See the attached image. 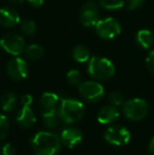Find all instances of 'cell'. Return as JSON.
Wrapping results in <instances>:
<instances>
[{
    "mask_svg": "<svg viewBox=\"0 0 154 155\" xmlns=\"http://www.w3.org/2000/svg\"><path fill=\"white\" fill-rule=\"evenodd\" d=\"M154 37L153 34L149 30H140L136 34V42L143 48V49H150L153 45Z\"/></svg>",
    "mask_w": 154,
    "mask_h": 155,
    "instance_id": "obj_17",
    "label": "cell"
},
{
    "mask_svg": "<svg viewBox=\"0 0 154 155\" xmlns=\"http://www.w3.org/2000/svg\"><path fill=\"white\" fill-rule=\"evenodd\" d=\"M99 4L106 10H118L125 4V0H98Z\"/></svg>",
    "mask_w": 154,
    "mask_h": 155,
    "instance_id": "obj_21",
    "label": "cell"
},
{
    "mask_svg": "<svg viewBox=\"0 0 154 155\" xmlns=\"http://www.w3.org/2000/svg\"><path fill=\"white\" fill-rule=\"evenodd\" d=\"M88 72L96 80H108L113 77L115 67L108 58L94 56L89 60Z\"/></svg>",
    "mask_w": 154,
    "mask_h": 155,
    "instance_id": "obj_3",
    "label": "cell"
},
{
    "mask_svg": "<svg viewBox=\"0 0 154 155\" xmlns=\"http://www.w3.org/2000/svg\"><path fill=\"white\" fill-rule=\"evenodd\" d=\"M109 99H110V101H111V104L115 107L123 106V104H125L123 96L118 92H112L111 94H110Z\"/></svg>",
    "mask_w": 154,
    "mask_h": 155,
    "instance_id": "obj_25",
    "label": "cell"
},
{
    "mask_svg": "<svg viewBox=\"0 0 154 155\" xmlns=\"http://www.w3.org/2000/svg\"><path fill=\"white\" fill-rule=\"evenodd\" d=\"M44 55V49L39 45H31L25 49V56L31 60H38Z\"/></svg>",
    "mask_w": 154,
    "mask_h": 155,
    "instance_id": "obj_19",
    "label": "cell"
},
{
    "mask_svg": "<svg viewBox=\"0 0 154 155\" xmlns=\"http://www.w3.org/2000/svg\"><path fill=\"white\" fill-rule=\"evenodd\" d=\"M130 138H131V134L129 130L121 126L109 127L105 132V140L110 145L117 146V147L127 145L130 141Z\"/></svg>",
    "mask_w": 154,
    "mask_h": 155,
    "instance_id": "obj_7",
    "label": "cell"
},
{
    "mask_svg": "<svg viewBox=\"0 0 154 155\" xmlns=\"http://www.w3.org/2000/svg\"><path fill=\"white\" fill-rule=\"evenodd\" d=\"M98 5L94 1H87L80 11V21L84 27H92L98 21Z\"/></svg>",
    "mask_w": 154,
    "mask_h": 155,
    "instance_id": "obj_10",
    "label": "cell"
},
{
    "mask_svg": "<svg viewBox=\"0 0 154 155\" xmlns=\"http://www.w3.org/2000/svg\"><path fill=\"white\" fill-rule=\"evenodd\" d=\"M10 1L12 2V3H14V4H22L25 0H10Z\"/></svg>",
    "mask_w": 154,
    "mask_h": 155,
    "instance_id": "obj_32",
    "label": "cell"
},
{
    "mask_svg": "<svg viewBox=\"0 0 154 155\" xmlns=\"http://www.w3.org/2000/svg\"><path fill=\"white\" fill-rule=\"evenodd\" d=\"M10 131V124H8V118L5 115L0 113V141L6 138Z\"/></svg>",
    "mask_w": 154,
    "mask_h": 155,
    "instance_id": "obj_24",
    "label": "cell"
},
{
    "mask_svg": "<svg viewBox=\"0 0 154 155\" xmlns=\"http://www.w3.org/2000/svg\"><path fill=\"white\" fill-rule=\"evenodd\" d=\"M28 2L33 8H40L43 4V0H28Z\"/></svg>",
    "mask_w": 154,
    "mask_h": 155,
    "instance_id": "obj_30",
    "label": "cell"
},
{
    "mask_svg": "<svg viewBox=\"0 0 154 155\" xmlns=\"http://www.w3.org/2000/svg\"><path fill=\"white\" fill-rule=\"evenodd\" d=\"M146 65H147V69L152 74H154V51L150 52V53L148 54V56H147Z\"/></svg>",
    "mask_w": 154,
    "mask_h": 155,
    "instance_id": "obj_28",
    "label": "cell"
},
{
    "mask_svg": "<svg viewBox=\"0 0 154 155\" xmlns=\"http://www.w3.org/2000/svg\"><path fill=\"white\" fill-rule=\"evenodd\" d=\"M0 106L4 112H13L17 107V97L14 93L8 92L0 98Z\"/></svg>",
    "mask_w": 154,
    "mask_h": 155,
    "instance_id": "obj_16",
    "label": "cell"
},
{
    "mask_svg": "<svg viewBox=\"0 0 154 155\" xmlns=\"http://www.w3.org/2000/svg\"><path fill=\"white\" fill-rule=\"evenodd\" d=\"M33 102V97L30 94H25L21 97V104H27V106H31Z\"/></svg>",
    "mask_w": 154,
    "mask_h": 155,
    "instance_id": "obj_29",
    "label": "cell"
},
{
    "mask_svg": "<svg viewBox=\"0 0 154 155\" xmlns=\"http://www.w3.org/2000/svg\"><path fill=\"white\" fill-rule=\"evenodd\" d=\"M60 140L69 149L77 147L82 140V133L77 128H67L60 134Z\"/></svg>",
    "mask_w": 154,
    "mask_h": 155,
    "instance_id": "obj_11",
    "label": "cell"
},
{
    "mask_svg": "<svg viewBox=\"0 0 154 155\" xmlns=\"http://www.w3.org/2000/svg\"><path fill=\"white\" fill-rule=\"evenodd\" d=\"M6 74L11 79L16 80V81H20V80L25 79L29 74L28 62L19 57L10 60L6 65Z\"/></svg>",
    "mask_w": 154,
    "mask_h": 155,
    "instance_id": "obj_8",
    "label": "cell"
},
{
    "mask_svg": "<svg viewBox=\"0 0 154 155\" xmlns=\"http://www.w3.org/2000/svg\"><path fill=\"white\" fill-rule=\"evenodd\" d=\"M0 155H16V149L12 143H5L1 148Z\"/></svg>",
    "mask_w": 154,
    "mask_h": 155,
    "instance_id": "obj_26",
    "label": "cell"
},
{
    "mask_svg": "<svg viewBox=\"0 0 154 155\" xmlns=\"http://www.w3.org/2000/svg\"><path fill=\"white\" fill-rule=\"evenodd\" d=\"M59 114L57 111L50 113H42V121L47 128L49 129H55L59 124Z\"/></svg>",
    "mask_w": 154,
    "mask_h": 155,
    "instance_id": "obj_20",
    "label": "cell"
},
{
    "mask_svg": "<svg viewBox=\"0 0 154 155\" xmlns=\"http://www.w3.org/2000/svg\"><path fill=\"white\" fill-rule=\"evenodd\" d=\"M0 47L13 56H18L25 50V39L20 35L8 33L1 37L0 39Z\"/></svg>",
    "mask_w": 154,
    "mask_h": 155,
    "instance_id": "obj_6",
    "label": "cell"
},
{
    "mask_svg": "<svg viewBox=\"0 0 154 155\" xmlns=\"http://www.w3.org/2000/svg\"><path fill=\"white\" fill-rule=\"evenodd\" d=\"M20 30L27 36H32V35L35 34L36 32V23L33 20H30V19H25L21 22L20 25Z\"/></svg>",
    "mask_w": 154,
    "mask_h": 155,
    "instance_id": "obj_22",
    "label": "cell"
},
{
    "mask_svg": "<svg viewBox=\"0 0 154 155\" xmlns=\"http://www.w3.org/2000/svg\"><path fill=\"white\" fill-rule=\"evenodd\" d=\"M119 117V111L113 104L111 106H105L98 111L97 113V120L99 124H113L118 119Z\"/></svg>",
    "mask_w": 154,
    "mask_h": 155,
    "instance_id": "obj_15",
    "label": "cell"
},
{
    "mask_svg": "<svg viewBox=\"0 0 154 155\" xmlns=\"http://www.w3.org/2000/svg\"><path fill=\"white\" fill-rule=\"evenodd\" d=\"M79 93L88 101H98L105 95L103 87L97 81H84L79 86Z\"/></svg>",
    "mask_w": 154,
    "mask_h": 155,
    "instance_id": "obj_9",
    "label": "cell"
},
{
    "mask_svg": "<svg viewBox=\"0 0 154 155\" xmlns=\"http://www.w3.org/2000/svg\"><path fill=\"white\" fill-rule=\"evenodd\" d=\"M20 21V16L18 12L12 8H0V25L4 28H14Z\"/></svg>",
    "mask_w": 154,
    "mask_h": 155,
    "instance_id": "obj_13",
    "label": "cell"
},
{
    "mask_svg": "<svg viewBox=\"0 0 154 155\" xmlns=\"http://www.w3.org/2000/svg\"><path fill=\"white\" fill-rule=\"evenodd\" d=\"M60 98L55 93L45 92L40 97V108L42 113H50L57 111V107H59Z\"/></svg>",
    "mask_w": 154,
    "mask_h": 155,
    "instance_id": "obj_14",
    "label": "cell"
},
{
    "mask_svg": "<svg viewBox=\"0 0 154 155\" xmlns=\"http://www.w3.org/2000/svg\"><path fill=\"white\" fill-rule=\"evenodd\" d=\"M67 79L69 84H71L74 87H79L82 84L81 81V74L78 70H71L67 74Z\"/></svg>",
    "mask_w": 154,
    "mask_h": 155,
    "instance_id": "obj_23",
    "label": "cell"
},
{
    "mask_svg": "<svg viewBox=\"0 0 154 155\" xmlns=\"http://www.w3.org/2000/svg\"><path fill=\"white\" fill-rule=\"evenodd\" d=\"M95 31L100 38L109 40V39L115 38L120 34L121 28L118 21L114 18L108 17L97 21V23L95 25Z\"/></svg>",
    "mask_w": 154,
    "mask_h": 155,
    "instance_id": "obj_5",
    "label": "cell"
},
{
    "mask_svg": "<svg viewBox=\"0 0 154 155\" xmlns=\"http://www.w3.org/2000/svg\"><path fill=\"white\" fill-rule=\"evenodd\" d=\"M58 114L64 123L74 124L82 118L84 114V107L79 100L71 98L60 99Z\"/></svg>",
    "mask_w": 154,
    "mask_h": 155,
    "instance_id": "obj_2",
    "label": "cell"
},
{
    "mask_svg": "<svg viewBox=\"0 0 154 155\" xmlns=\"http://www.w3.org/2000/svg\"><path fill=\"white\" fill-rule=\"evenodd\" d=\"M145 0H127V8L131 11L137 10L144 4Z\"/></svg>",
    "mask_w": 154,
    "mask_h": 155,
    "instance_id": "obj_27",
    "label": "cell"
},
{
    "mask_svg": "<svg viewBox=\"0 0 154 155\" xmlns=\"http://www.w3.org/2000/svg\"><path fill=\"white\" fill-rule=\"evenodd\" d=\"M123 114L128 119L138 121L144 119L149 113V106L142 98H132L125 101L123 106Z\"/></svg>",
    "mask_w": 154,
    "mask_h": 155,
    "instance_id": "obj_4",
    "label": "cell"
},
{
    "mask_svg": "<svg viewBox=\"0 0 154 155\" xmlns=\"http://www.w3.org/2000/svg\"><path fill=\"white\" fill-rule=\"evenodd\" d=\"M149 151H150L151 154L154 155V136L151 138L150 143H149Z\"/></svg>",
    "mask_w": 154,
    "mask_h": 155,
    "instance_id": "obj_31",
    "label": "cell"
},
{
    "mask_svg": "<svg viewBox=\"0 0 154 155\" xmlns=\"http://www.w3.org/2000/svg\"><path fill=\"white\" fill-rule=\"evenodd\" d=\"M30 107L31 106L21 104L20 110L16 115L17 124L23 129H30L36 124V115Z\"/></svg>",
    "mask_w": 154,
    "mask_h": 155,
    "instance_id": "obj_12",
    "label": "cell"
},
{
    "mask_svg": "<svg viewBox=\"0 0 154 155\" xmlns=\"http://www.w3.org/2000/svg\"><path fill=\"white\" fill-rule=\"evenodd\" d=\"M31 143L36 155H56L61 148L60 137L55 133L47 131L36 133Z\"/></svg>",
    "mask_w": 154,
    "mask_h": 155,
    "instance_id": "obj_1",
    "label": "cell"
},
{
    "mask_svg": "<svg viewBox=\"0 0 154 155\" xmlns=\"http://www.w3.org/2000/svg\"><path fill=\"white\" fill-rule=\"evenodd\" d=\"M72 57L77 62H86L90 60L91 52L88 47L84 45H78L72 50Z\"/></svg>",
    "mask_w": 154,
    "mask_h": 155,
    "instance_id": "obj_18",
    "label": "cell"
}]
</instances>
